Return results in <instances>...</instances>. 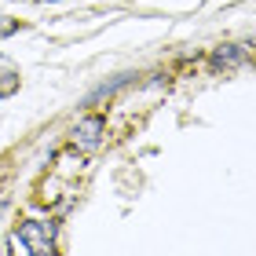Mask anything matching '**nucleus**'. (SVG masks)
Segmentation results:
<instances>
[{"label": "nucleus", "mask_w": 256, "mask_h": 256, "mask_svg": "<svg viewBox=\"0 0 256 256\" xmlns=\"http://www.w3.org/2000/svg\"><path fill=\"white\" fill-rule=\"evenodd\" d=\"M15 242H22L30 256H52L55 252V224H48V220H26L18 227Z\"/></svg>", "instance_id": "f257e3e1"}, {"label": "nucleus", "mask_w": 256, "mask_h": 256, "mask_svg": "<svg viewBox=\"0 0 256 256\" xmlns=\"http://www.w3.org/2000/svg\"><path fill=\"white\" fill-rule=\"evenodd\" d=\"M102 132H106V121L99 118V114H88V118H80L74 124V146L80 150H96L102 143Z\"/></svg>", "instance_id": "f03ea898"}, {"label": "nucleus", "mask_w": 256, "mask_h": 256, "mask_svg": "<svg viewBox=\"0 0 256 256\" xmlns=\"http://www.w3.org/2000/svg\"><path fill=\"white\" fill-rule=\"evenodd\" d=\"M242 62H249V52L242 48V44H220V48L212 52V66L216 70H234Z\"/></svg>", "instance_id": "7ed1b4c3"}, {"label": "nucleus", "mask_w": 256, "mask_h": 256, "mask_svg": "<svg viewBox=\"0 0 256 256\" xmlns=\"http://www.w3.org/2000/svg\"><path fill=\"white\" fill-rule=\"evenodd\" d=\"M132 80H136V74H121L118 80H110V84H99V88L92 92L88 99H102V96H114V92H118V88H124V84H132Z\"/></svg>", "instance_id": "20e7f679"}, {"label": "nucleus", "mask_w": 256, "mask_h": 256, "mask_svg": "<svg viewBox=\"0 0 256 256\" xmlns=\"http://www.w3.org/2000/svg\"><path fill=\"white\" fill-rule=\"evenodd\" d=\"M0 212H4V202H0Z\"/></svg>", "instance_id": "39448f33"}]
</instances>
